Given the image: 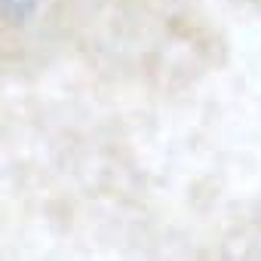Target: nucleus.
<instances>
[{
  "instance_id": "obj_1",
  "label": "nucleus",
  "mask_w": 261,
  "mask_h": 261,
  "mask_svg": "<svg viewBox=\"0 0 261 261\" xmlns=\"http://www.w3.org/2000/svg\"><path fill=\"white\" fill-rule=\"evenodd\" d=\"M37 10V0H4V16L10 25H25Z\"/></svg>"
}]
</instances>
